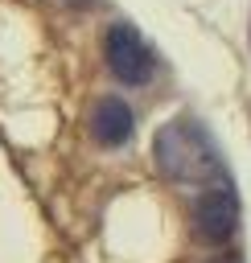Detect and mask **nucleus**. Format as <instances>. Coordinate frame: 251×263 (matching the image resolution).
Masks as SVG:
<instances>
[{
  "label": "nucleus",
  "mask_w": 251,
  "mask_h": 263,
  "mask_svg": "<svg viewBox=\"0 0 251 263\" xmlns=\"http://www.w3.org/2000/svg\"><path fill=\"white\" fill-rule=\"evenodd\" d=\"M152 156H156V168L169 177V181H210L218 177V156L206 140V132L198 123H165L156 132V144H152Z\"/></svg>",
  "instance_id": "1"
},
{
  "label": "nucleus",
  "mask_w": 251,
  "mask_h": 263,
  "mask_svg": "<svg viewBox=\"0 0 251 263\" xmlns=\"http://www.w3.org/2000/svg\"><path fill=\"white\" fill-rule=\"evenodd\" d=\"M235 226H239V193L230 181H222L218 189H206L189 210V230L198 242L218 247L235 234Z\"/></svg>",
  "instance_id": "2"
},
{
  "label": "nucleus",
  "mask_w": 251,
  "mask_h": 263,
  "mask_svg": "<svg viewBox=\"0 0 251 263\" xmlns=\"http://www.w3.org/2000/svg\"><path fill=\"white\" fill-rule=\"evenodd\" d=\"M103 58H107L111 74L128 86H144L152 78V53L132 25H111L103 33Z\"/></svg>",
  "instance_id": "3"
},
{
  "label": "nucleus",
  "mask_w": 251,
  "mask_h": 263,
  "mask_svg": "<svg viewBox=\"0 0 251 263\" xmlns=\"http://www.w3.org/2000/svg\"><path fill=\"white\" fill-rule=\"evenodd\" d=\"M136 132V115L123 99H99L95 111H91V136L103 144V148H119L128 144Z\"/></svg>",
  "instance_id": "4"
},
{
  "label": "nucleus",
  "mask_w": 251,
  "mask_h": 263,
  "mask_svg": "<svg viewBox=\"0 0 251 263\" xmlns=\"http://www.w3.org/2000/svg\"><path fill=\"white\" fill-rule=\"evenodd\" d=\"M210 263H239V259H235V255H226V259H210Z\"/></svg>",
  "instance_id": "5"
}]
</instances>
